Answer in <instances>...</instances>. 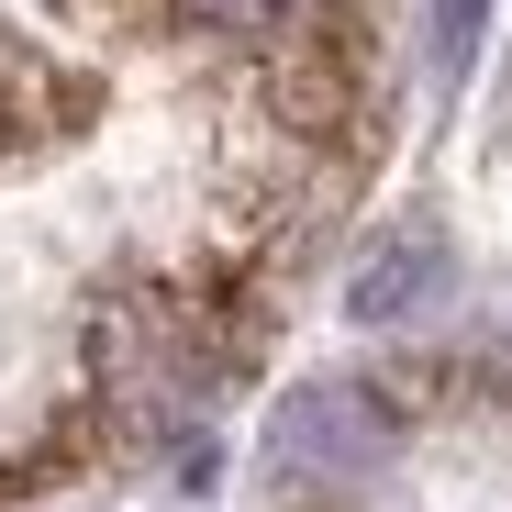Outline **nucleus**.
<instances>
[{"label":"nucleus","mask_w":512,"mask_h":512,"mask_svg":"<svg viewBox=\"0 0 512 512\" xmlns=\"http://www.w3.org/2000/svg\"><path fill=\"white\" fill-rule=\"evenodd\" d=\"M167 23H201V34H256V23H290L301 0H156Z\"/></svg>","instance_id":"nucleus-1"},{"label":"nucleus","mask_w":512,"mask_h":512,"mask_svg":"<svg viewBox=\"0 0 512 512\" xmlns=\"http://www.w3.org/2000/svg\"><path fill=\"white\" fill-rule=\"evenodd\" d=\"M479 23H490V0H435V56L468 67V56H479Z\"/></svg>","instance_id":"nucleus-2"}]
</instances>
